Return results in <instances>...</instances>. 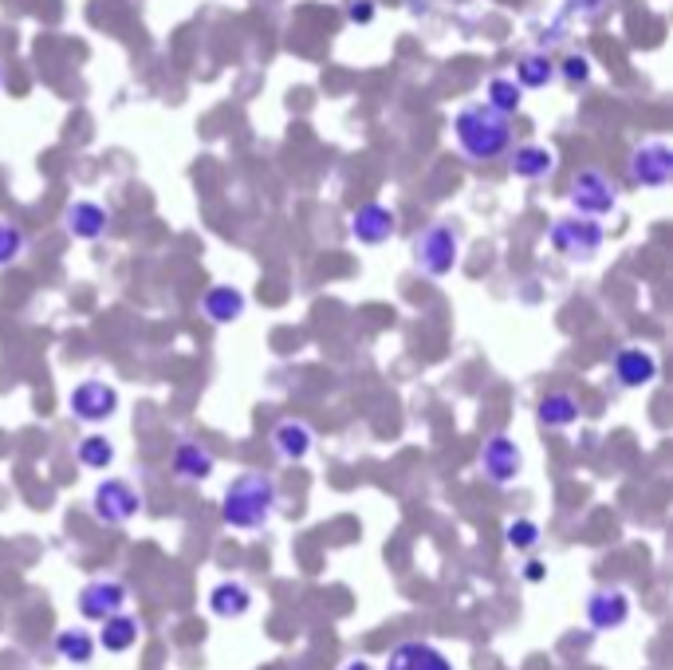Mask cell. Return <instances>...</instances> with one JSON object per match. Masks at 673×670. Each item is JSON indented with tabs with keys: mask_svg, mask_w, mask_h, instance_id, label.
Masks as SVG:
<instances>
[{
	"mask_svg": "<svg viewBox=\"0 0 673 670\" xmlns=\"http://www.w3.org/2000/svg\"><path fill=\"white\" fill-rule=\"evenodd\" d=\"M453 134H457V146L473 162H496L500 154H508L512 146V127H508V114L493 111L488 103H468L453 114Z\"/></svg>",
	"mask_w": 673,
	"mask_h": 670,
	"instance_id": "obj_1",
	"label": "cell"
},
{
	"mask_svg": "<svg viewBox=\"0 0 673 670\" xmlns=\"http://www.w3.org/2000/svg\"><path fill=\"white\" fill-rule=\"evenodd\" d=\"M276 501H280V490H276V482H272L268 473H241L224 490L221 517L229 529L253 532L261 525H268V517L276 513Z\"/></svg>",
	"mask_w": 673,
	"mask_h": 670,
	"instance_id": "obj_2",
	"label": "cell"
},
{
	"mask_svg": "<svg viewBox=\"0 0 673 670\" xmlns=\"http://www.w3.org/2000/svg\"><path fill=\"white\" fill-rule=\"evenodd\" d=\"M548 245L567 261H595V253L603 249V226L598 218H583V213L560 218L548 229Z\"/></svg>",
	"mask_w": 673,
	"mask_h": 670,
	"instance_id": "obj_3",
	"label": "cell"
},
{
	"mask_svg": "<svg viewBox=\"0 0 673 670\" xmlns=\"http://www.w3.org/2000/svg\"><path fill=\"white\" fill-rule=\"evenodd\" d=\"M413 261L426 276H449L461 261V241L449 226H430L413 237Z\"/></svg>",
	"mask_w": 673,
	"mask_h": 670,
	"instance_id": "obj_4",
	"label": "cell"
},
{
	"mask_svg": "<svg viewBox=\"0 0 673 670\" xmlns=\"http://www.w3.org/2000/svg\"><path fill=\"white\" fill-rule=\"evenodd\" d=\"M571 209L583 218H607L618 209V189L603 171H580L571 182Z\"/></svg>",
	"mask_w": 673,
	"mask_h": 670,
	"instance_id": "obj_5",
	"label": "cell"
},
{
	"mask_svg": "<svg viewBox=\"0 0 673 670\" xmlns=\"http://www.w3.org/2000/svg\"><path fill=\"white\" fill-rule=\"evenodd\" d=\"M630 182L642 189H662L673 182V151L670 142H642L630 154Z\"/></svg>",
	"mask_w": 673,
	"mask_h": 670,
	"instance_id": "obj_6",
	"label": "cell"
},
{
	"mask_svg": "<svg viewBox=\"0 0 673 670\" xmlns=\"http://www.w3.org/2000/svg\"><path fill=\"white\" fill-rule=\"evenodd\" d=\"M67 406L79 422H107V418L119 410V391L111 383H99V378H84L79 387L67 395Z\"/></svg>",
	"mask_w": 673,
	"mask_h": 670,
	"instance_id": "obj_7",
	"label": "cell"
},
{
	"mask_svg": "<svg viewBox=\"0 0 673 670\" xmlns=\"http://www.w3.org/2000/svg\"><path fill=\"white\" fill-rule=\"evenodd\" d=\"M91 509H95V517L103 520V525H126V520L142 509V497L126 482L111 477V482H103L99 490H95Z\"/></svg>",
	"mask_w": 673,
	"mask_h": 670,
	"instance_id": "obj_8",
	"label": "cell"
},
{
	"mask_svg": "<svg viewBox=\"0 0 673 670\" xmlns=\"http://www.w3.org/2000/svg\"><path fill=\"white\" fill-rule=\"evenodd\" d=\"M398 229V213L386 209L383 201H366L351 213V237H355L358 245H386Z\"/></svg>",
	"mask_w": 673,
	"mask_h": 670,
	"instance_id": "obj_9",
	"label": "cell"
},
{
	"mask_svg": "<svg viewBox=\"0 0 673 670\" xmlns=\"http://www.w3.org/2000/svg\"><path fill=\"white\" fill-rule=\"evenodd\" d=\"M520 465H523V453L508 435H493L485 442V450H481V470H485V477L496 485L512 482L516 473H520Z\"/></svg>",
	"mask_w": 673,
	"mask_h": 670,
	"instance_id": "obj_10",
	"label": "cell"
},
{
	"mask_svg": "<svg viewBox=\"0 0 673 670\" xmlns=\"http://www.w3.org/2000/svg\"><path fill=\"white\" fill-rule=\"evenodd\" d=\"M610 371H615V378L627 391H638V387H650L658 378V359L654 351L646 348H622L615 355V363H610Z\"/></svg>",
	"mask_w": 673,
	"mask_h": 670,
	"instance_id": "obj_11",
	"label": "cell"
},
{
	"mask_svg": "<svg viewBox=\"0 0 673 670\" xmlns=\"http://www.w3.org/2000/svg\"><path fill=\"white\" fill-rule=\"evenodd\" d=\"M64 226L67 233L75 237V241H99V237L107 233V226H111V213H107L99 201H71V206L64 209Z\"/></svg>",
	"mask_w": 673,
	"mask_h": 670,
	"instance_id": "obj_12",
	"label": "cell"
},
{
	"mask_svg": "<svg viewBox=\"0 0 673 670\" xmlns=\"http://www.w3.org/2000/svg\"><path fill=\"white\" fill-rule=\"evenodd\" d=\"M122 604H126V587H122L119 580H91V584L79 592V612H84L87 619H107V615L122 612Z\"/></svg>",
	"mask_w": 673,
	"mask_h": 670,
	"instance_id": "obj_13",
	"label": "cell"
},
{
	"mask_svg": "<svg viewBox=\"0 0 673 670\" xmlns=\"http://www.w3.org/2000/svg\"><path fill=\"white\" fill-rule=\"evenodd\" d=\"M386 670H453V662L433 647V642H421V639H410V642H398L386 659Z\"/></svg>",
	"mask_w": 673,
	"mask_h": 670,
	"instance_id": "obj_14",
	"label": "cell"
},
{
	"mask_svg": "<svg viewBox=\"0 0 673 670\" xmlns=\"http://www.w3.org/2000/svg\"><path fill=\"white\" fill-rule=\"evenodd\" d=\"M630 615V600L622 592H615V587H603V592H595L587 600V619L595 631H615V627L627 624Z\"/></svg>",
	"mask_w": 673,
	"mask_h": 670,
	"instance_id": "obj_15",
	"label": "cell"
},
{
	"mask_svg": "<svg viewBox=\"0 0 673 670\" xmlns=\"http://www.w3.org/2000/svg\"><path fill=\"white\" fill-rule=\"evenodd\" d=\"M249 300H244L241 288H229V284H213L206 296H201V312H206L209 323H233L244 316Z\"/></svg>",
	"mask_w": 673,
	"mask_h": 670,
	"instance_id": "obj_16",
	"label": "cell"
},
{
	"mask_svg": "<svg viewBox=\"0 0 673 670\" xmlns=\"http://www.w3.org/2000/svg\"><path fill=\"white\" fill-rule=\"evenodd\" d=\"M272 446H276V453H280L284 462H304L311 453V446H316V435H311L308 422L288 418V422H280L272 430Z\"/></svg>",
	"mask_w": 673,
	"mask_h": 670,
	"instance_id": "obj_17",
	"label": "cell"
},
{
	"mask_svg": "<svg viewBox=\"0 0 673 670\" xmlns=\"http://www.w3.org/2000/svg\"><path fill=\"white\" fill-rule=\"evenodd\" d=\"M508 171L523 182H543L555 171V154L540 142H528V146H516L512 158H508Z\"/></svg>",
	"mask_w": 673,
	"mask_h": 670,
	"instance_id": "obj_18",
	"label": "cell"
},
{
	"mask_svg": "<svg viewBox=\"0 0 673 670\" xmlns=\"http://www.w3.org/2000/svg\"><path fill=\"white\" fill-rule=\"evenodd\" d=\"M580 403H575V395H567V391H552V395H543L540 403H536V418H540V426H548V430H567V426L580 422Z\"/></svg>",
	"mask_w": 673,
	"mask_h": 670,
	"instance_id": "obj_19",
	"label": "cell"
},
{
	"mask_svg": "<svg viewBox=\"0 0 673 670\" xmlns=\"http://www.w3.org/2000/svg\"><path fill=\"white\" fill-rule=\"evenodd\" d=\"M213 470L217 458L201 442H181L174 450V473H178L181 482H206V477H213Z\"/></svg>",
	"mask_w": 673,
	"mask_h": 670,
	"instance_id": "obj_20",
	"label": "cell"
},
{
	"mask_svg": "<svg viewBox=\"0 0 673 670\" xmlns=\"http://www.w3.org/2000/svg\"><path fill=\"white\" fill-rule=\"evenodd\" d=\"M516 84L523 91H543L548 84H555V59L548 52H528V56L516 59Z\"/></svg>",
	"mask_w": 673,
	"mask_h": 670,
	"instance_id": "obj_21",
	"label": "cell"
},
{
	"mask_svg": "<svg viewBox=\"0 0 673 670\" xmlns=\"http://www.w3.org/2000/svg\"><path fill=\"white\" fill-rule=\"evenodd\" d=\"M209 607H213V615H221V619H236V615H244L253 607V595H249L244 584L224 580V584H217L213 595H209Z\"/></svg>",
	"mask_w": 673,
	"mask_h": 670,
	"instance_id": "obj_22",
	"label": "cell"
},
{
	"mask_svg": "<svg viewBox=\"0 0 673 670\" xmlns=\"http://www.w3.org/2000/svg\"><path fill=\"white\" fill-rule=\"evenodd\" d=\"M485 103L493 107V111H500V114H516V111H520V103H523V87L516 84L512 76H493V79H488V87H485Z\"/></svg>",
	"mask_w": 673,
	"mask_h": 670,
	"instance_id": "obj_23",
	"label": "cell"
},
{
	"mask_svg": "<svg viewBox=\"0 0 673 670\" xmlns=\"http://www.w3.org/2000/svg\"><path fill=\"white\" fill-rule=\"evenodd\" d=\"M139 639V624L126 619V615H107L103 619V631H99V642H103L107 651L119 655V651H131V642Z\"/></svg>",
	"mask_w": 673,
	"mask_h": 670,
	"instance_id": "obj_24",
	"label": "cell"
},
{
	"mask_svg": "<svg viewBox=\"0 0 673 670\" xmlns=\"http://www.w3.org/2000/svg\"><path fill=\"white\" fill-rule=\"evenodd\" d=\"M75 453H79V462H84L87 470H107V465L114 462V446L107 442L103 435H87Z\"/></svg>",
	"mask_w": 673,
	"mask_h": 670,
	"instance_id": "obj_25",
	"label": "cell"
},
{
	"mask_svg": "<svg viewBox=\"0 0 673 670\" xmlns=\"http://www.w3.org/2000/svg\"><path fill=\"white\" fill-rule=\"evenodd\" d=\"M56 651L64 655L67 662H79V667H84V662H91V655H95V639L87 631H64L56 639Z\"/></svg>",
	"mask_w": 673,
	"mask_h": 670,
	"instance_id": "obj_26",
	"label": "cell"
},
{
	"mask_svg": "<svg viewBox=\"0 0 673 670\" xmlns=\"http://www.w3.org/2000/svg\"><path fill=\"white\" fill-rule=\"evenodd\" d=\"M24 249H29V237L20 233L16 226H9V221H0V265L20 261V256H24Z\"/></svg>",
	"mask_w": 673,
	"mask_h": 670,
	"instance_id": "obj_27",
	"label": "cell"
},
{
	"mask_svg": "<svg viewBox=\"0 0 673 670\" xmlns=\"http://www.w3.org/2000/svg\"><path fill=\"white\" fill-rule=\"evenodd\" d=\"M555 76H563L571 87H583L591 79V59L580 56V52H567V56L555 64Z\"/></svg>",
	"mask_w": 673,
	"mask_h": 670,
	"instance_id": "obj_28",
	"label": "cell"
},
{
	"mask_svg": "<svg viewBox=\"0 0 673 670\" xmlns=\"http://www.w3.org/2000/svg\"><path fill=\"white\" fill-rule=\"evenodd\" d=\"M505 540L512 548H532L540 540V525H532V520H512L505 529Z\"/></svg>",
	"mask_w": 673,
	"mask_h": 670,
	"instance_id": "obj_29",
	"label": "cell"
},
{
	"mask_svg": "<svg viewBox=\"0 0 673 670\" xmlns=\"http://www.w3.org/2000/svg\"><path fill=\"white\" fill-rule=\"evenodd\" d=\"M346 17H351V24H371V20H374V0H351Z\"/></svg>",
	"mask_w": 673,
	"mask_h": 670,
	"instance_id": "obj_30",
	"label": "cell"
},
{
	"mask_svg": "<svg viewBox=\"0 0 673 670\" xmlns=\"http://www.w3.org/2000/svg\"><path fill=\"white\" fill-rule=\"evenodd\" d=\"M543 576V564H528V580H540Z\"/></svg>",
	"mask_w": 673,
	"mask_h": 670,
	"instance_id": "obj_31",
	"label": "cell"
},
{
	"mask_svg": "<svg viewBox=\"0 0 673 670\" xmlns=\"http://www.w3.org/2000/svg\"><path fill=\"white\" fill-rule=\"evenodd\" d=\"M343 670H371V662H346Z\"/></svg>",
	"mask_w": 673,
	"mask_h": 670,
	"instance_id": "obj_32",
	"label": "cell"
},
{
	"mask_svg": "<svg viewBox=\"0 0 673 670\" xmlns=\"http://www.w3.org/2000/svg\"><path fill=\"white\" fill-rule=\"evenodd\" d=\"M0 84H4V72H0Z\"/></svg>",
	"mask_w": 673,
	"mask_h": 670,
	"instance_id": "obj_33",
	"label": "cell"
}]
</instances>
